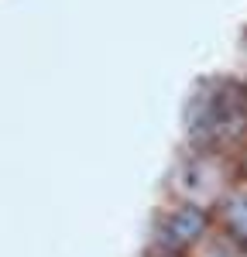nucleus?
I'll return each mask as SVG.
<instances>
[{
    "label": "nucleus",
    "mask_w": 247,
    "mask_h": 257,
    "mask_svg": "<svg viewBox=\"0 0 247 257\" xmlns=\"http://www.w3.org/2000/svg\"><path fill=\"white\" fill-rule=\"evenodd\" d=\"M216 230L226 240H233L240 250H247V172L237 178V185L223 196V202L216 206Z\"/></svg>",
    "instance_id": "nucleus-4"
},
{
    "label": "nucleus",
    "mask_w": 247,
    "mask_h": 257,
    "mask_svg": "<svg viewBox=\"0 0 247 257\" xmlns=\"http://www.w3.org/2000/svg\"><path fill=\"white\" fill-rule=\"evenodd\" d=\"M182 144L199 148H247V72H213L196 79L182 110Z\"/></svg>",
    "instance_id": "nucleus-1"
},
{
    "label": "nucleus",
    "mask_w": 247,
    "mask_h": 257,
    "mask_svg": "<svg viewBox=\"0 0 247 257\" xmlns=\"http://www.w3.org/2000/svg\"><path fill=\"white\" fill-rule=\"evenodd\" d=\"M213 230H216V219L209 209L158 196L151 216H148V226H144L141 247H158V250H172V254H196Z\"/></svg>",
    "instance_id": "nucleus-3"
},
{
    "label": "nucleus",
    "mask_w": 247,
    "mask_h": 257,
    "mask_svg": "<svg viewBox=\"0 0 247 257\" xmlns=\"http://www.w3.org/2000/svg\"><path fill=\"white\" fill-rule=\"evenodd\" d=\"M244 175V155L240 151H223V148H199V144H182L168 161L162 175L158 196L179 199L189 206H199L216 213L223 196L237 185Z\"/></svg>",
    "instance_id": "nucleus-2"
},
{
    "label": "nucleus",
    "mask_w": 247,
    "mask_h": 257,
    "mask_svg": "<svg viewBox=\"0 0 247 257\" xmlns=\"http://www.w3.org/2000/svg\"><path fill=\"white\" fill-rule=\"evenodd\" d=\"M244 31H247V28H244Z\"/></svg>",
    "instance_id": "nucleus-8"
},
{
    "label": "nucleus",
    "mask_w": 247,
    "mask_h": 257,
    "mask_svg": "<svg viewBox=\"0 0 247 257\" xmlns=\"http://www.w3.org/2000/svg\"><path fill=\"white\" fill-rule=\"evenodd\" d=\"M138 257H192V254H172V250H158V247H141Z\"/></svg>",
    "instance_id": "nucleus-5"
},
{
    "label": "nucleus",
    "mask_w": 247,
    "mask_h": 257,
    "mask_svg": "<svg viewBox=\"0 0 247 257\" xmlns=\"http://www.w3.org/2000/svg\"><path fill=\"white\" fill-rule=\"evenodd\" d=\"M244 257H247V250H244Z\"/></svg>",
    "instance_id": "nucleus-7"
},
{
    "label": "nucleus",
    "mask_w": 247,
    "mask_h": 257,
    "mask_svg": "<svg viewBox=\"0 0 247 257\" xmlns=\"http://www.w3.org/2000/svg\"><path fill=\"white\" fill-rule=\"evenodd\" d=\"M244 172H247V148H244Z\"/></svg>",
    "instance_id": "nucleus-6"
}]
</instances>
